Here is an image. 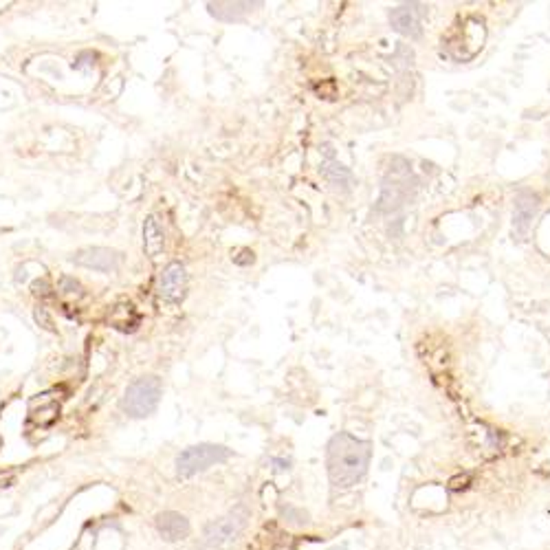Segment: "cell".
Returning a JSON list of instances; mask_svg holds the SVG:
<instances>
[{"label": "cell", "instance_id": "6da1fadb", "mask_svg": "<svg viewBox=\"0 0 550 550\" xmlns=\"http://www.w3.org/2000/svg\"><path fill=\"white\" fill-rule=\"evenodd\" d=\"M370 458H372V445L368 440H361L348 432L335 434L326 451V469L333 487L350 489L361 482L368 473Z\"/></svg>", "mask_w": 550, "mask_h": 550}, {"label": "cell", "instance_id": "7a4b0ae2", "mask_svg": "<svg viewBox=\"0 0 550 550\" xmlns=\"http://www.w3.org/2000/svg\"><path fill=\"white\" fill-rule=\"evenodd\" d=\"M416 176L411 172L409 163L401 157L392 159V165L388 174L383 178L381 185V196L377 201V212L381 214H392L396 210H401L405 203L411 201L416 191Z\"/></svg>", "mask_w": 550, "mask_h": 550}, {"label": "cell", "instance_id": "3957f363", "mask_svg": "<svg viewBox=\"0 0 550 550\" xmlns=\"http://www.w3.org/2000/svg\"><path fill=\"white\" fill-rule=\"evenodd\" d=\"M161 394H163V385L159 377L155 375L139 377L123 392L119 407L130 418H146L150 414H155V409L159 407L161 401Z\"/></svg>", "mask_w": 550, "mask_h": 550}, {"label": "cell", "instance_id": "277c9868", "mask_svg": "<svg viewBox=\"0 0 550 550\" xmlns=\"http://www.w3.org/2000/svg\"><path fill=\"white\" fill-rule=\"evenodd\" d=\"M231 456H233V451L223 447V445L201 443L194 447H187L178 453V458H176V473L183 480L194 478L196 473H203L216 464L227 462Z\"/></svg>", "mask_w": 550, "mask_h": 550}, {"label": "cell", "instance_id": "5b68a950", "mask_svg": "<svg viewBox=\"0 0 550 550\" xmlns=\"http://www.w3.org/2000/svg\"><path fill=\"white\" fill-rule=\"evenodd\" d=\"M246 519H249V511L244 506H236L233 511L223 515L220 519H214L212 524H207L203 533V542L201 546L205 550H227L238 542L242 535Z\"/></svg>", "mask_w": 550, "mask_h": 550}, {"label": "cell", "instance_id": "8992f818", "mask_svg": "<svg viewBox=\"0 0 550 550\" xmlns=\"http://www.w3.org/2000/svg\"><path fill=\"white\" fill-rule=\"evenodd\" d=\"M187 284L189 278L185 267L181 262H170L159 275V286H157L159 299L172 306L183 304V299L187 297Z\"/></svg>", "mask_w": 550, "mask_h": 550}, {"label": "cell", "instance_id": "52a82bcc", "mask_svg": "<svg viewBox=\"0 0 550 550\" xmlns=\"http://www.w3.org/2000/svg\"><path fill=\"white\" fill-rule=\"evenodd\" d=\"M425 13L427 11H425V5H421V3L398 5V7L390 9V24H392V29L398 31L401 36L416 40L423 36L421 20H423Z\"/></svg>", "mask_w": 550, "mask_h": 550}, {"label": "cell", "instance_id": "ba28073f", "mask_svg": "<svg viewBox=\"0 0 550 550\" xmlns=\"http://www.w3.org/2000/svg\"><path fill=\"white\" fill-rule=\"evenodd\" d=\"M121 253L108 246H88V249H79L73 258V262L79 267H86L100 273H115L121 267Z\"/></svg>", "mask_w": 550, "mask_h": 550}, {"label": "cell", "instance_id": "9c48e42d", "mask_svg": "<svg viewBox=\"0 0 550 550\" xmlns=\"http://www.w3.org/2000/svg\"><path fill=\"white\" fill-rule=\"evenodd\" d=\"M540 210V196L533 191H519L515 196V210H513V233L521 240L528 233L535 214Z\"/></svg>", "mask_w": 550, "mask_h": 550}, {"label": "cell", "instance_id": "30bf717a", "mask_svg": "<svg viewBox=\"0 0 550 550\" xmlns=\"http://www.w3.org/2000/svg\"><path fill=\"white\" fill-rule=\"evenodd\" d=\"M155 524H157V531L161 533V537L163 540H168V542H181L185 540L191 526H189V519L181 513H176V511H163L157 515L155 519Z\"/></svg>", "mask_w": 550, "mask_h": 550}, {"label": "cell", "instance_id": "8fae6325", "mask_svg": "<svg viewBox=\"0 0 550 550\" xmlns=\"http://www.w3.org/2000/svg\"><path fill=\"white\" fill-rule=\"evenodd\" d=\"M256 7H262V3H207L212 16L223 22H238Z\"/></svg>", "mask_w": 550, "mask_h": 550}, {"label": "cell", "instance_id": "7c38bea8", "mask_svg": "<svg viewBox=\"0 0 550 550\" xmlns=\"http://www.w3.org/2000/svg\"><path fill=\"white\" fill-rule=\"evenodd\" d=\"M143 249L148 258H157L165 249V233L163 227L159 225V218L150 214L143 223Z\"/></svg>", "mask_w": 550, "mask_h": 550}, {"label": "cell", "instance_id": "4fadbf2b", "mask_svg": "<svg viewBox=\"0 0 550 550\" xmlns=\"http://www.w3.org/2000/svg\"><path fill=\"white\" fill-rule=\"evenodd\" d=\"M322 176L326 178L328 183H333L335 187H341V189H348L350 183H352V174L348 168H343L341 163H337L335 159H328L324 165H322Z\"/></svg>", "mask_w": 550, "mask_h": 550}, {"label": "cell", "instance_id": "5bb4252c", "mask_svg": "<svg viewBox=\"0 0 550 550\" xmlns=\"http://www.w3.org/2000/svg\"><path fill=\"white\" fill-rule=\"evenodd\" d=\"M130 306V304H128ZM117 311H126V304H119V306H115ZM117 311H113V315H117ZM136 311H134V306H130L128 308V315H134ZM110 324H113L115 328H119V330H134V326L123 317V320H119V317H110Z\"/></svg>", "mask_w": 550, "mask_h": 550}, {"label": "cell", "instance_id": "9a60e30c", "mask_svg": "<svg viewBox=\"0 0 550 550\" xmlns=\"http://www.w3.org/2000/svg\"><path fill=\"white\" fill-rule=\"evenodd\" d=\"M16 482V473L13 471H0V489H7Z\"/></svg>", "mask_w": 550, "mask_h": 550}]
</instances>
